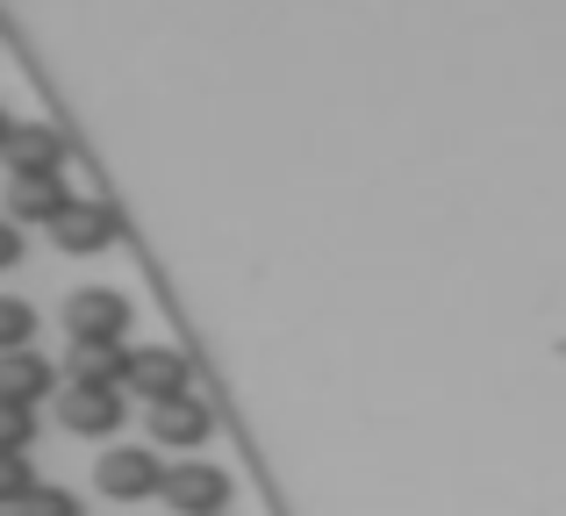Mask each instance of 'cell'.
Here are the masks:
<instances>
[{
	"mask_svg": "<svg viewBox=\"0 0 566 516\" xmlns=\"http://www.w3.org/2000/svg\"><path fill=\"white\" fill-rule=\"evenodd\" d=\"M29 337H36V308L0 294V351H29Z\"/></svg>",
	"mask_w": 566,
	"mask_h": 516,
	"instance_id": "obj_12",
	"label": "cell"
},
{
	"mask_svg": "<svg viewBox=\"0 0 566 516\" xmlns=\"http://www.w3.org/2000/svg\"><path fill=\"white\" fill-rule=\"evenodd\" d=\"M0 516H80V495L72 488H29L14 509H0Z\"/></svg>",
	"mask_w": 566,
	"mask_h": 516,
	"instance_id": "obj_13",
	"label": "cell"
},
{
	"mask_svg": "<svg viewBox=\"0 0 566 516\" xmlns=\"http://www.w3.org/2000/svg\"><path fill=\"white\" fill-rule=\"evenodd\" d=\"M129 394H144L151 409L180 402V394H193V366L172 345H144V351H129Z\"/></svg>",
	"mask_w": 566,
	"mask_h": 516,
	"instance_id": "obj_4",
	"label": "cell"
},
{
	"mask_svg": "<svg viewBox=\"0 0 566 516\" xmlns=\"http://www.w3.org/2000/svg\"><path fill=\"white\" fill-rule=\"evenodd\" d=\"M0 158H8V172H65V137L51 123H14Z\"/></svg>",
	"mask_w": 566,
	"mask_h": 516,
	"instance_id": "obj_8",
	"label": "cell"
},
{
	"mask_svg": "<svg viewBox=\"0 0 566 516\" xmlns=\"http://www.w3.org/2000/svg\"><path fill=\"white\" fill-rule=\"evenodd\" d=\"M65 330H72V345H123V330H129L123 287H80L65 302Z\"/></svg>",
	"mask_w": 566,
	"mask_h": 516,
	"instance_id": "obj_2",
	"label": "cell"
},
{
	"mask_svg": "<svg viewBox=\"0 0 566 516\" xmlns=\"http://www.w3.org/2000/svg\"><path fill=\"white\" fill-rule=\"evenodd\" d=\"M65 209V172H8V223H57Z\"/></svg>",
	"mask_w": 566,
	"mask_h": 516,
	"instance_id": "obj_5",
	"label": "cell"
},
{
	"mask_svg": "<svg viewBox=\"0 0 566 516\" xmlns=\"http://www.w3.org/2000/svg\"><path fill=\"white\" fill-rule=\"evenodd\" d=\"M51 366L36 359V351H0V402H43V394H51Z\"/></svg>",
	"mask_w": 566,
	"mask_h": 516,
	"instance_id": "obj_11",
	"label": "cell"
},
{
	"mask_svg": "<svg viewBox=\"0 0 566 516\" xmlns=\"http://www.w3.org/2000/svg\"><path fill=\"white\" fill-rule=\"evenodd\" d=\"M166 474H172V466L158 460V452H144V445H108L94 460V481H101V495H108V503H144V495H166Z\"/></svg>",
	"mask_w": 566,
	"mask_h": 516,
	"instance_id": "obj_1",
	"label": "cell"
},
{
	"mask_svg": "<svg viewBox=\"0 0 566 516\" xmlns=\"http://www.w3.org/2000/svg\"><path fill=\"white\" fill-rule=\"evenodd\" d=\"M8 137H14V123H8V108H0V151H8Z\"/></svg>",
	"mask_w": 566,
	"mask_h": 516,
	"instance_id": "obj_17",
	"label": "cell"
},
{
	"mask_svg": "<svg viewBox=\"0 0 566 516\" xmlns=\"http://www.w3.org/2000/svg\"><path fill=\"white\" fill-rule=\"evenodd\" d=\"M22 259V230H8V215H0V273Z\"/></svg>",
	"mask_w": 566,
	"mask_h": 516,
	"instance_id": "obj_16",
	"label": "cell"
},
{
	"mask_svg": "<svg viewBox=\"0 0 566 516\" xmlns=\"http://www.w3.org/2000/svg\"><path fill=\"white\" fill-rule=\"evenodd\" d=\"M51 238H57V252L94 259V252H108V244L123 238V223H115V209H101V201H72V209L51 223Z\"/></svg>",
	"mask_w": 566,
	"mask_h": 516,
	"instance_id": "obj_6",
	"label": "cell"
},
{
	"mask_svg": "<svg viewBox=\"0 0 566 516\" xmlns=\"http://www.w3.org/2000/svg\"><path fill=\"white\" fill-rule=\"evenodd\" d=\"M29 488H43V481L29 474V460H22V452H0V509H14Z\"/></svg>",
	"mask_w": 566,
	"mask_h": 516,
	"instance_id": "obj_14",
	"label": "cell"
},
{
	"mask_svg": "<svg viewBox=\"0 0 566 516\" xmlns=\"http://www.w3.org/2000/svg\"><path fill=\"white\" fill-rule=\"evenodd\" d=\"M29 438H36V409H22V402H0V452H22Z\"/></svg>",
	"mask_w": 566,
	"mask_h": 516,
	"instance_id": "obj_15",
	"label": "cell"
},
{
	"mask_svg": "<svg viewBox=\"0 0 566 516\" xmlns=\"http://www.w3.org/2000/svg\"><path fill=\"white\" fill-rule=\"evenodd\" d=\"M57 417H65V431H80V438H108L115 423H123V388H65Z\"/></svg>",
	"mask_w": 566,
	"mask_h": 516,
	"instance_id": "obj_7",
	"label": "cell"
},
{
	"mask_svg": "<svg viewBox=\"0 0 566 516\" xmlns=\"http://www.w3.org/2000/svg\"><path fill=\"white\" fill-rule=\"evenodd\" d=\"M129 351L123 345H72L65 351V388H123Z\"/></svg>",
	"mask_w": 566,
	"mask_h": 516,
	"instance_id": "obj_9",
	"label": "cell"
},
{
	"mask_svg": "<svg viewBox=\"0 0 566 516\" xmlns=\"http://www.w3.org/2000/svg\"><path fill=\"white\" fill-rule=\"evenodd\" d=\"M208 431H216V423H208V409L193 402V394H180V402H158V409H151V438H158V445H172V452H193Z\"/></svg>",
	"mask_w": 566,
	"mask_h": 516,
	"instance_id": "obj_10",
	"label": "cell"
},
{
	"mask_svg": "<svg viewBox=\"0 0 566 516\" xmlns=\"http://www.w3.org/2000/svg\"><path fill=\"white\" fill-rule=\"evenodd\" d=\"M166 509L172 516H222L230 509V474L208 460H180L166 474Z\"/></svg>",
	"mask_w": 566,
	"mask_h": 516,
	"instance_id": "obj_3",
	"label": "cell"
}]
</instances>
